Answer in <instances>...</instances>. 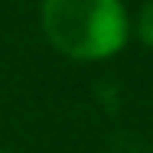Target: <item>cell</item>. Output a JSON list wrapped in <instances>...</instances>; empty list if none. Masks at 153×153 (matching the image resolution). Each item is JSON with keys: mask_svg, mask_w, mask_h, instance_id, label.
<instances>
[{"mask_svg": "<svg viewBox=\"0 0 153 153\" xmlns=\"http://www.w3.org/2000/svg\"><path fill=\"white\" fill-rule=\"evenodd\" d=\"M42 30L62 56L98 62L124 49L130 23L121 0H42Z\"/></svg>", "mask_w": 153, "mask_h": 153, "instance_id": "1", "label": "cell"}, {"mask_svg": "<svg viewBox=\"0 0 153 153\" xmlns=\"http://www.w3.org/2000/svg\"><path fill=\"white\" fill-rule=\"evenodd\" d=\"M137 36H140V42L153 49V0H147L143 7H140V16H137Z\"/></svg>", "mask_w": 153, "mask_h": 153, "instance_id": "2", "label": "cell"}]
</instances>
